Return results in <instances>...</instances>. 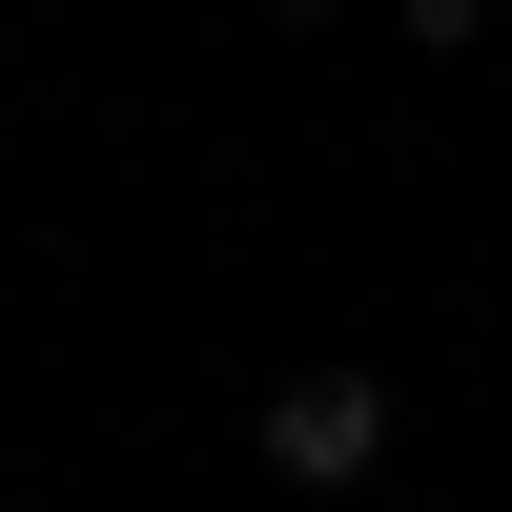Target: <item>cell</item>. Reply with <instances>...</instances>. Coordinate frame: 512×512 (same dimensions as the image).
<instances>
[{
    "mask_svg": "<svg viewBox=\"0 0 512 512\" xmlns=\"http://www.w3.org/2000/svg\"><path fill=\"white\" fill-rule=\"evenodd\" d=\"M246 431H267L287 492H369V472H390V369H287Z\"/></svg>",
    "mask_w": 512,
    "mask_h": 512,
    "instance_id": "6da1fadb",
    "label": "cell"
},
{
    "mask_svg": "<svg viewBox=\"0 0 512 512\" xmlns=\"http://www.w3.org/2000/svg\"><path fill=\"white\" fill-rule=\"evenodd\" d=\"M410 41H431V62H451V41H492V0H410Z\"/></svg>",
    "mask_w": 512,
    "mask_h": 512,
    "instance_id": "7a4b0ae2",
    "label": "cell"
},
{
    "mask_svg": "<svg viewBox=\"0 0 512 512\" xmlns=\"http://www.w3.org/2000/svg\"><path fill=\"white\" fill-rule=\"evenodd\" d=\"M267 21H328V0H267Z\"/></svg>",
    "mask_w": 512,
    "mask_h": 512,
    "instance_id": "3957f363",
    "label": "cell"
}]
</instances>
